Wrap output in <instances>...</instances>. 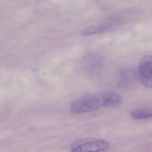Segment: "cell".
Masks as SVG:
<instances>
[{"mask_svg":"<svg viewBox=\"0 0 152 152\" xmlns=\"http://www.w3.org/2000/svg\"><path fill=\"white\" fill-rule=\"evenodd\" d=\"M70 107L71 112L77 114L95 111L104 107L102 93L83 96L72 101Z\"/></svg>","mask_w":152,"mask_h":152,"instance_id":"6da1fadb","label":"cell"},{"mask_svg":"<svg viewBox=\"0 0 152 152\" xmlns=\"http://www.w3.org/2000/svg\"><path fill=\"white\" fill-rule=\"evenodd\" d=\"M121 22L120 18L117 17H110L104 21L88 27L81 32V35L84 36H88L109 32L116 28L119 26Z\"/></svg>","mask_w":152,"mask_h":152,"instance_id":"7a4b0ae2","label":"cell"},{"mask_svg":"<svg viewBox=\"0 0 152 152\" xmlns=\"http://www.w3.org/2000/svg\"><path fill=\"white\" fill-rule=\"evenodd\" d=\"M139 79L145 87H152V56H145L141 59L138 69Z\"/></svg>","mask_w":152,"mask_h":152,"instance_id":"3957f363","label":"cell"},{"mask_svg":"<svg viewBox=\"0 0 152 152\" xmlns=\"http://www.w3.org/2000/svg\"><path fill=\"white\" fill-rule=\"evenodd\" d=\"M110 147V144L108 141L96 140L77 145L70 152H106Z\"/></svg>","mask_w":152,"mask_h":152,"instance_id":"277c9868","label":"cell"},{"mask_svg":"<svg viewBox=\"0 0 152 152\" xmlns=\"http://www.w3.org/2000/svg\"><path fill=\"white\" fill-rule=\"evenodd\" d=\"M104 107L117 108L121 106L122 103V98L117 93L112 92L102 93Z\"/></svg>","mask_w":152,"mask_h":152,"instance_id":"5b68a950","label":"cell"},{"mask_svg":"<svg viewBox=\"0 0 152 152\" xmlns=\"http://www.w3.org/2000/svg\"><path fill=\"white\" fill-rule=\"evenodd\" d=\"M99 55L96 54H91L89 55L86 59V65L87 66L86 68L90 71V70L92 71H95L98 70L100 68L101 65H102V59Z\"/></svg>","mask_w":152,"mask_h":152,"instance_id":"8992f818","label":"cell"},{"mask_svg":"<svg viewBox=\"0 0 152 152\" xmlns=\"http://www.w3.org/2000/svg\"><path fill=\"white\" fill-rule=\"evenodd\" d=\"M131 117L136 120L148 119L152 118V109H141L132 112Z\"/></svg>","mask_w":152,"mask_h":152,"instance_id":"52a82bcc","label":"cell"}]
</instances>
